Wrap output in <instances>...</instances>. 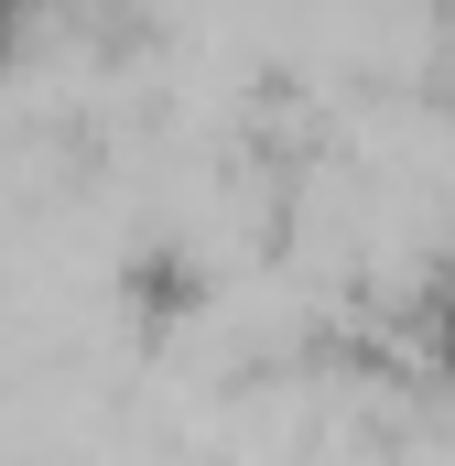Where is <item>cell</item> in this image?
I'll return each instance as SVG.
<instances>
[{"mask_svg": "<svg viewBox=\"0 0 455 466\" xmlns=\"http://www.w3.org/2000/svg\"><path fill=\"white\" fill-rule=\"evenodd\" d=\"M412 369H423V380L455 401V249L423 271V282H412Z\"/></svg>", "mask_w": 455, "mask_h": 466, "instance_id": "cell-1", "label": "cell"}, {"mask_svg": "<svg viewBox=\"0 0 455 466\" xmlns=\"http://www.w3.org/2000/svg\"><path fill=\"white\" fill-rule=\"evenodd\" d=\"M44 33H55V0H0V87L44 55Z\"/></svg>", "mask_w": 455, "mask_h": 466, "instance_id": "cell-2", "label": "cell"}]
</instances>
